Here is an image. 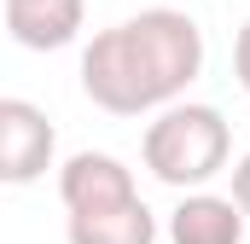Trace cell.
Segmentation results:
<instances>
[{
    "instance_id": "obj_5",
    "label": "cell",
    "mask_w": 250,
    "mask_h": 244,
    "mask_svg": "<svg viewBox=\"0 0 250 244\" xmlns=\"http://www.w3.org/2000/svg\"><path fill=\"white\" fill-rule=\"evenodd\" d=\"M6 6V35L29 53H59L82 35L87 0H0Z\"/></svg>"
},
{
    "instance_id": "obj_3",
    "label": "cell",
    "mask_w": 250,
    "mask_h": 244,
    "mask_svg": "<svg viewBox=\"0 0 250 244\" xmlns=\"http://www.w3.org/2000/svg\"><path fill=\"white\" fill-rule=\"evenodd\" d=\"M59 134L41 105L29 99H0V181L6 186H29L53 169Z\"/></svg>"
},
{
    "instance_id": "obj_9",
    "label": "cell",
    "mask_w": 250,
    "mask_h": 244,
    "mask_svg": "<svg viewBox=\"0 0 250 244\" xmlns=\"http://www.w3.org/2000/svg\"><path fill=\"white\" fill-rule=\"evenodd\" d=\"M233 198H239V209L250 215V151L233 163Z\"/></svg>"
},
{
    "instance_id": "obj_8",
    "label": "cell",
    "mask_w": 250,
    "mask_h": 244,
    "mask_svg": "<svg viewBox=\"0 0 250 244\" xmlns=\"http://www.w3.org/2000/svg\"><path fill=\"white\" fill-rule=\"evenodd\" d=\"M233 76H239V87L250 93V18H245V29H239V41H233Z\"/></svg>"
},
{
    "instance_id": "obj_6",
    "label": "cell",
    "mask_w": 250,
    "mask_h": 244,
    "mask_svg": "<svg viewBox=\"0 0 250 244\" xmlns=\"http://www.w3.org/2000/svg\"><path fill=\"white\" fill-rule=\"evenodd\" d=\"M245 209L239 198L221 192H181L175 215H169V244H245Z\"/></svg>"
},
{
    "instance_id": "obj_1",
    "label": "cell",
    "mask_w": 250,
    "mask_h": 244,
    "mask_svg": "<svg viewBox=\"0 0 250 244\" xmlns=\"http://www.w3.org/2000/svg\"><path fill=\"white\" fill-rule=\"evenodd\" d=\"M204 76V29L192 12L151 6L123 23L99 29L82 53V93L111 117H146L175 99Z\"/></svg>"
},
{
    "instance_id": "obj_7",
    "label": "cell",
    "mask_w": 250,
    "mask_h": 244,
    "mask_svg": "<svg viewBox=\"0 0 250 244\" xmlns=\"http://www.w3.org/2000/svg\"><path fill=\"white\" fill-rule=\"evenodd\" d=\"M64 239L70 244H157V215L140 198H128V203H111V209L70 215Z\"/></svg>"
},
{
    "instance_id": "obj_4",
    "label": "cell",
    "mask_w": 250,
    "mask_h": 244,
    "mask_svg": "<svg viewBox=\"0 0 250 244\" xmlns=\"http://www.w3.org/2000/svg\"><path fill=\"white\" fill-rule=\"evenodd\" d=\"M59 198H64L70 215H87V209L128 203L140 192H134V169H123V157H111V151H76L59 169Z\"/></svg>"
},
{
    "instance_id": "obj_2",
    "label": "cell",
    "mask_w": 250,
    "mask_h": 244,
    "mask_svg": "<svg viewBox=\"0 0 250 244\" xmlns=\"http://www.w3.org/2000/svg\"><path fill=\"white\" fill-rule=\"evenodd\" d=\"M140 157L151 169V181L175 186V192H198L209 186L227 157H233V128L215 105H198V99H175L163 105L157 122H146V140H140Z\"/></svg>"
}]
</instances>
